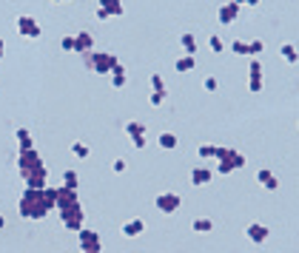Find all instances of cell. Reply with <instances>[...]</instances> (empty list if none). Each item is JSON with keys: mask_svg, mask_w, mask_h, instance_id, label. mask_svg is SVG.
I'll return each mask as SVG.
<instances>
[{"mask_svg": "<svg viewBox=\"0 0 299 253\" xmlns=\"http://www.w3.org/2000/svg\"><path fill=\"white\" fill-rule=\"evenodd\" d=\"M77 242H80V253H103V242H100V234L83 228L77 234Z\"/></svg>", "mask_w": 299, "mask_h": 253, "instance_id": "obj_5", "label": "cell"}, {"mask_svg": "<svg viewBox=\"0 0 299 253\" xmlns=\"http://www.w3.org/2000/svg\"><path fill=\"white\" fill-rule=\"evenodd\" d=\"M100 9H106L108 17H123V0H100Z\"/></svg>", "mask_w": 299, "mask_h": 253, "instance_id": "obj_20", "label": "cell"}, {"mask_svg": "<svg viewBox=\"0 0 299 253\" xmlns=\"http://www.w3.org/2000/svg\"><path fill=\"white\" fill-rule=\"evenodd\" d=\"M74 51H80V54L94 51V37L88 32H77V37H74Z\"/></svg>", "mask_w": 299, "mask_h": 253, "instance_id": "obj_14", "label": "cell"}, {"mask_svg": "<svg viewBox=\"0 0 299 253\" xmlns=\"http://www.w3.org/2000/svg\"><path fill=\"white\" fill-rule=\"evenodd\" d=\"M60 219H63V225H66V231H71V234H80L83 231V222H85V214H83V205H71V208H66V211H60Z\"/></svg>", "mask_w": 299, "mask_h": 253, "instance_id": "obj_4", "label": "cell"}, {"mask_svg": "<svg viewBox=\"0 0 299 253\" xmlns=\"http://www.w3.org/2000/svg\"><path fill=\"white\" fill-rule=\"evenodd\" d=\"M3 51H6V43H3V40H0V60H3Z\"/></svg>", "mask_w": 299, "mask_h": 253, "instance_id": "obj_41", "label": "cell"}, {"mask_svg": "<svg viewBox=\"0 0 299 253\" xmlns=\"http://www.w3.org/2000/svg\"><path fill=\"white\" fill-rule=\"evenodd\" d=\"M180 202H183V199H180L177 194H171V191L160 194V196L154 199V205H157L160 214H177V211H180Z\"/></svg>", "mask_w": 299, "mask_h": 253, "instance_id": "obj_7", "label": "cell"}, {"mask_svg": "<svg viewBox=\"0 0 299 253\" xmlns=\"http://www.w3.org/2000/svg\"><path fill=\"white\" fill-rule=\"evenodd\" d=\"M197 156H199V159H214V145H199Z\"/></svg>", "mask_w": 299, "mask_h": 253, "instance_id": "obj_28", "label": "cell"}, {"mask_svg": "<svg viewBox=\"0 0 299 253\" xmlns=\"http://www.w3.org/2000/svg\"><path fill=\"white\" fill-rule=\"evenodd\" d=\"M202 88H205V91H216V88H219V83H216L214 77H205V80H202Z\"/></svg>", "mask_w": 299, "mask_h": 253, "instance_id": "obj_34", "label": "cell"}, {"mask_svg": "<svg viewBox=\"0 0 299 253\" xmlns=\"http://www.w3.org/2000/svg\"><path fill=\"white\" fill-rule=\"evenodd\" d=\"M297 125H299V122H297Z\"/></svg>", "mask_w": 299, "mask_h": 253, "instance_id": "obj_44", "label": "cell"}, {"mask_svg": "<svg viewBox=\"0 0 299 253\" xmlns=\"http://www.w3.org/2000/svg\"><path fill=\"white\" fill-rule=\"evenodd\" d=\"M83 63L88 71H94V74H111V68L120 63L111 51H88L83 54Z\"/></svg>", "mask_w": 299, "mask_h": 253, "instance_id": "obj_3", "label": "cell"}, {"mask_svg": "<svg viewBox=\"0 0 299 253\" xmlns=\"http://www.w3.org/2000/svg\"><path fill=\"white\" fill-rule=\"evenodd\" d=\"M191 231H194V234H211V231H214V222L208 219V216H199V219L191 222Z\"/></svg>", "mask_w": 299, "mask_h": 253, "instance_id": "obj_22", "label": "cell"}, {"mask_svg": "<svg viewBox=\"0 0 299 253\" xmlns=\"http://www.w3.org/2000/svg\"><path fill=\"white\" fill-rule=\"evenodd\" d=\"M174 68H177L180 74H188V71H194V68H197V57H194V54H183V57L174 63Z\"/></svg>", "mask_w": 299, "mask_h": 253, "instance_id": "obj_17", "label": "cell"}, {"mask_svg": "<svg viewBox=\"0 0 299 253\" xmlns=\"http://www.w3.org/2000/svg\"><path fill=\"white\" fill-rule=\"evenodd\" d=\"M211 179H214V168H208V165H194L191 168V185L194 188L208 185Z\"/></svg>", "mask_w": 299, "mask_h": 253, "instance_id": "obj_10", "label": "cell"}, {"mask_svg": "<svg viewBox=\"0 0 299 253\" xmlns=\"http://www.w3.org/2000/svg\"><path fill=\"white\" fill-rule=\"evenodd\" d=\"M225 162H231V168H242L245 165V154H239V151H234V148H225V156H222Z\"/></svg>", "mask_w": 299, "mask_h": 253, "instance_id": "obj_21", "label": "cell"}, {"mask_svg": "<svg viewBox=\"0 0 299 253\" xmlns=\"http://www.w3.org/2000/svg\"><path fill=\"white\" fill-rule=\"evenodd\" d=\"M54 3H68V0H54Z\"/></svg>", "mask_w": 299, "mask_h": 253, "instance_id": "obj_43", "label": "cell"}, {"mask_svg": "<svg viewBox=\"0 0 299 253\" xmlns=\"http://www.w3.org/2000/svg\"><path fill=\"white\" fill-rule=\"evenodd\" d=\"M126 134L128 136L146 134V122H140V119H128V122H126Z\"/></svg>", "mask_w": 299, "mask_h": 253, "instance_id": "obj_25", "label": "cell"}, {"mask_svg": "<svg viewBox=\"0 0 299 253\" xmlns=\"http://www.w3.org/2000/svg\"><path fill=\"white\" fill-rule=\"evenodd\" d=\"M17 34H20V37H26V40H37V37L43 34V29H40V23H37L34 17L20 15V17H17Z\"/></svg>", "mask_w": 299, "mask_h": 253, "instance_id": "obj_6", "label": "cell"}, {"mask_svg": "<svg viewBox=\"0 0 299 253\" xmlns=\"http://www.w3.org/2000/svg\"><path fill=\"white\" fill-rule=\"evenodd\" d=\"M245 234H248V239L254 242V245H262L268 236H271V231H268V225H262V222H251L248 228H245Z\"/></svg>", "mask_w": 299, "mask_h": 253, "instance_id": "obj_12", "label": "cell"}, {"mask_svg": "<svg viewBox=\"0 0 299 253\" xmlns=\"http://www.w3.org/2000/svg\"><path fill=\"white\" fill-rule=\"evenodd\" d=\"M17 168H20V176H23V182L26 188H32V191H43V188H49V171L43 165V156L29 148V151H20L17 154Z\"/></svg>", "mask_w": 299, "mask_h": 253, "instance_id": "obj_2", "label": "cell"}, {"mask_svg": "<svg viewBox=\"0 0 299 253\" xmlns=\"http://www.w3.org/2000/svg\"><path fill=\"white\" fill-rule=\"evenodd\" d=\"M63 185L66 188H74V191H77V185H80V176H77V171H63Z\"/></svg>", "mask_w": 299, "mask_h": 253, "instance_id": "obj_26", "label": "cell"}, {"mask_svg": "<svg viewBox=\"0 0 299 253\" xmlns=\"http://www.w3.org/2000/svg\"><path fill=\"white\" fill-rule=\"evenodd\" d=\"M94 15H97V20H108V12H106V9H100V6H97V12H94Z\"/></svg>", "mask_w": 299, "mask_h": 253, "instance_id": "obj_40", "label": "cell"}, {"mask_svg": "<svg viewBox=\"0 0 299 253\" xmlns=\"http://www.w3.org/2000/svg\"><path fill=\"white\" fill-rule=\"evenodd\" d=\"M151 88H154V91H166V80H163L160 74H151Z\"/></svg>", "mask_w": 299, "mask_h": 253, "instance_id": "obj_33", "label": "cell"}, {"mask_svg": "<svg viewBox=\"0 0 299 253\" xmlns=\"http://www.w3.org/2000/svg\"><path fill=\"white\" fill-rule=\"evenodd\" d=\"M60 49L63 51H74V37H63V40H60Z\"/></svg>", "mask_w": 299, "mask_h": 253, "instance_id": "obj_38", "label": "cell"}, {"mask_svg": "<svg viewBox=\"0 0 299 253\" xmlns=\"http://www.w3.org/2000/svg\"><path fill=\"white\" fill-rule=\"evenodd\" d=\"M166 97H168V91H154V94L149 97V102L157 108V105H163V102H166Z\"/></svg>", "mask_w": 299, "mask_h": 253, "instance_id": "obj_30", "label": "cell"}, {"mask_svg": "<svg viewBox=\"0 0 299 253\" xmlns=\"http://www.w3.org/2000/svg\"><path fill=\"white\" fill-rule=\"evenodd\" d=\"M131 145L137 148V151H143L146 148V134H140V136H131Z\"/></svg>", "mask_w": 299, "mask_h": 253, "instance_id": "obj_37", "label": "cell"}, {"mask_svg": "<svg viewBox=\"0 0 299 253\" xmlns=\"http://www.w3.org/2000/svg\"><path fill=\"white\" fill-rule=\"evenodd\" d=\"M71 154H74L77 159H85V156L91 154V148H88L85 142H71Z\"/></svg>", "mask_w": 299, "mask_h": 253, "instance_id": "obj_27", "label": "cell"}, {"mask_svg": "<svg viewBox=\"0 0 299 253\" xmlns=\"http://www.w3.org/2000/svg\"><path fill=\"white\" fill-rule=\"evenodd\" d=\"M236 15H239V6L236 3H222L219 9H216V20L222 23V26H231V23H236Z\"/></svg>", "mask_w": 299, "mask_h": 253, "instance_id": "obj_11", "label": "cell"}, {"mask_svg": "<svg viewBox=\"0 0 299 253\" xmlns=\"http://www.w3.org/2000/svg\"><path fill=\"white\" fill-rule=\"evenodd\" d=\"M262 49H265V43H262V40H251V43H248V57H256Z\"/></svg>", "mask_w": 299, "mask_h": 253, "instance_id": "obj_29", "label": "cell"}, {"mask_svg": "<svg viewBox=\"0 0 299 253\" xmlns=\"http://www.w3.org/2000/svg\"><path fill=\"white\" fill-rule=\"evenodd\" d=\"M248 91L251 94L262 91V63L259 60H251V66H248Z\"/></svg>", "mask_w": 299, "mask_h": 253, "instance_id": "obj_8", "label": "cell"}, {"mask_svg": "<svg viewBox=\"0 0 299 253\" xmlns=\"http://www.w3.org/2000/svg\"><path fill=\"white\" fill-rule=\"evenodd\" d=\"M157 142H160V148H166V151H174V148L180 145V142H177V134H171V131H163Z\"/></svg>", "mask_w": 299, "mask_h": 253, "instance_id": "obj_24", "label": "cell"}, {"mask_svg": "<svg viewBox=\"0 0 299 253\" xmlns=\"http://www.w3.org/2000/svg\"><path fill=\"white\" fill-rule=\"evenodd\" d=\"M234 54H239V57H245V54H248V43H245V40H234Z\"/></svg>", "mask_w": 299, "mask_h": 253, "instance_id": "obj_32", "label": "cell"}, {"mask_svg": "<svg viewBox=\"0 0 299 253\" xmlns=\"http://www.w3.org/2000/svg\"><path fill=\"white\" fill-rule=\"evenodd\" d=\"M126 165H128V162H126V159H120V156H117L114 162H111V171H114V174H123V171H126Z\"/></svg>", "mask_w": 299, "mask_h": 253, "instance_id": "obj_35", "label": "cell"}, {"mask_svg": "<svg viewBox=\"0 0 299 253\" xmlns=\"http://www.w3.org/2000/svg\"><path fill=\"white\" fill-rule=\"evenodd\" d=\"M126 80H128L126 66H123V63H117V66L111 68V85H114V88H123V85H126Z\"/></svg>", "mask_w": 299, "mask_h": 253, "instance_id": "obj_19", "label": "cell"}, {"mask_svg": "<svg viewBox=\"0 0 299 253\" xmlns=\"http://www.w3.org/2000/svg\"><path fill=\"white\" fill-rule=\"evenodd\" d=\"M236 6H259V0H231Z\"/></svg>", "mask_w": 299, "mask_h": 253, "instance_id": "obj_39", "label": "cell"}, {"mask_svg": "<svg viewBox=\"0 0 299 253\" xmlns=\"http://www.w3.org/2000/svg\"><path fill=\"white\" fill-rule=\"evenodd\" d=\"M80 199H77V191L74 188H57V202H54V211H66V208H71V205H77Z\"/></svg>", "mask_w": 299, "mask_h": 253, "instance_id": "obj_9", "label": "cell"}, {"mask_svg": "<svg viewBox=\"0 0 299 253\" xmlns=\"http://www.w3.org/2000/svg\"><path fill=\"white\" fill-rule=\"evenodd\" d=\"M3 228H6V219H3V216H0V231H3Z\"/></svg>", "mask_w": 299, "mask_h": 253, "instance_id": "obj_42", "label": "cell"}, {"mask_svg": "<svg viewBox=\"0 0 299 253\" xmlns=\"http://www.w3.org/2000/svg\"><path fill=\"white\" fill-rule=\"evenodd\" d=\"M214 171H216V174H222V176H228V174H234L231 162H225V159H219V162L214 165Z\"/></svg>", "mask_w": 299, "mask_h": 253, "instance_id": "obj_31", "label": "cell"}, {"mask_svg": "<svg viewBox=\"0 0 299 253\" xmlns=\"http://www.w3.org/2000/svg\"><path fill=\"white\" fill-rule=\"evenodd\" d=\"M15 136H17L20 151H29V148H34V136H32V131H29V128H17Z\"/></svg>", "mask_w": 299, "mask_h": 253, "instance_id": "obj_16", "label": "cell"}, {"mask_svg": "<svg viewBox=\"0 0 299 253\" xmlns=\"http://www.w3.org/2000/svg\"><path fill=\"white\" fill-rule=\"evenodd\" d=\"M256 182L265 188V191H277V188H279V179L274 176V171L271 168H259L256 171Z\"/></svg>", "mask_w": 299, "mask_h": 253, "instance_id": "obj_13", "label": "cell"}, {"mask_svg": "<svg viewBox=\"0 0 299 253\" xmlns=\"http://www.w3.org/2000/svg\"><path fill=\"white\" fill-rule=\"evenodd\" d=\"M208 43H211V51H222V37H216V34H211V40H208Z\"/></svg>", "mask_w": 299, "mask_h": 253, "instance_id": "obj_36", "label": "cell"}, {"mask_svg": "<svg viewBox=\"0 0 299 253\" xmlns=\"http://www.w3.org/2000/svg\"><path fill=\"white\" fill-rule=\"evenodd\" d=\"M279 57H282L285 63H291V66H294V63L299 60L297 46H294V43H282V46H279Z\"/></svg>", "mask_w": 299, "mask_h": 253, "instance_id": "obj_18", "label": "cell"}, {"mask_svg": "<svg viewBox=\"0 0 299 253\" xmlns=\"http://www.w3.org/2000/svg\"><path fill=\"white\" fill-rule=\"evenodd\" d=\"M180 46H183L185 54H194V51H197V37L191 32H183L180 34Z\"/></svg>", "mask_w": 299, "mask_h": 253, "instance_id": "obj_23", "label": "cell"}, {"mask_svg": "<svg viewBox=\"0 0 299 253\" xmlns=\"http://www.w3.org/2000/svg\"><path fill=\"white\" fill-rule=\"evenodd\" d=\"M54 202H57V188H43V191L26 188L17 202V211L23 219H46L49 211H54Z\"/></svg>", "mask_w": 299, "mask_h": 253, "instance_id": "obj_1", "label": "cell"}, {"mask_svg": "<svg viewBox=\"0 0 299 253\" xmlns=\"http://www.w3.org/2000/svg\"><path fill=\"white\" fill-rule=\"evenodd\" d=\"M140 234H146V219H128L126 225H123V236H140Z\"/></svg>", "mask_w": 299, "mask_h": 253, "instance_id": "obj_15", "label": "cell"}]
</instances>
